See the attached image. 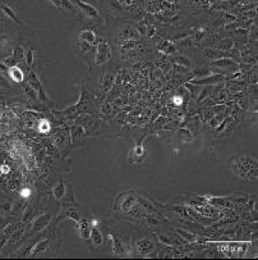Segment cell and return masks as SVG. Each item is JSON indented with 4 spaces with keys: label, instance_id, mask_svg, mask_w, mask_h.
Returning a JSON list of instances; mask_svg holds the SVG:
<instances>
[{
    "label": "cell",
    "instance_id": "6da1fadb",
    "mask_svg": "<svg viewBox=\"0 0 258 260\" xmlns=\"http://www.w3.org/2000/svg\"><path fill=\"white\" fill-rule=\"evenodd\" d=\"M91 230H92V225H91V222L88 219H83V221L79 222V227H78V231H79V234L83 240H88L90 238V234H91Z\"/></svg>",
    "mask_w": 258,
    "mask_h": 260
},
{
    "label": "cell",
    "instance_id": "52a82bcc",
    "mask_svg": "<svg viewBox=\"0 0 258 260\" xmlns=\"http://www.w3.org/2000/svg\"><path fill=\"white\" fill-rule=\"evenodd\" d=\"M65 215L69 216V218H72V219H75V221H79V218H81V214H79L75 209H68L67 213H65Z\"/></svg>",
    "mask_w": 258,
    "mask_h": 260
},
{
    "label": "cell",
    "instance_id": "3957f363",
    "mask_svg": "<svg viewBox=\"0 0 258 260\" xmlns=\"http://www.w3.org/2000/svg\"><path fill=\"white\" fill-rule=\"evenodd\" d=\"M138 251H139L142 255H147L153 250V243L150 242L148 240H141L138 242Z\"/></svg>",
    "mask_w": 258,
    "mask_h": 260
},
{
    "label": "cell",
    "instance_id": "9c48e42d",
    "mask_svg": "<svg viewBox=\"0 0 258 260\" xmlns=\"http://www.w3.org/2000/svg\"><path fill=\"white\" fill-rule=\"evenodd\" d=\"M180 234L184 237V238H187V240H189V241H192L193 240V234H190V233H188V232H185V231H182V230H179L178 231Z\"/></svg>",
    "mask_w": 258,
    "mask_h": 260
},
{
    "label": "cell",
    "instance_id": "7a4b0ae2",
    "mask_svg": "<svg viewBox=\"0 0 258 260\" xmlns=\"http://www.w3.org/2000/svg\"><path fill=\"white\" fill-rule=\"evenodd\" d=\"M90 238H91L92 243H93L95 246H100V245H102V242H104L102 234H101V232H100L99 228H96V225H95V227H92Z\"/></svg>",
    "mask_w": 258,
    "mask_h": 260
},
{
    "label": "cell",
    "instance_id": "8992f818",
    "mask_svg": "<svg viewBox=\"0 0 258 260\" xmlns=\"http://www.w3.org/2000/svg\"><path fill=\"white\" fill-rule=\"evenodd\" d=\"M9 74H10V77L14 80L15 82H19V81H22L23 80V73L21 72V69H18L17 67H14V68H10V71H9Z\"/></svg>",
    "mask_w": 258,
    "mask_h": 260
},
{
    "label": "cell",
    "instance_id": "5b68a950",
    "mask_svg": "<svg viewBox=\"0 0 258 260\" xmlns=\"http://www.w3.org/2000/svg\"><path fill=\"white\" fill-rule=\"evenodd\" d=\"M54 196L56 197L58 200H60L61 197L65 196V186H64V182H59L56 186L54 187Z\"/></svg>",
    "mask_w": 258,
    "mask_h": 260
},
{
    "label": "cell",
    "instance_id": "8fae6325",
    "mask_svg": "<svg viewBox=\"0 0 258 260\" xmlns=\"http://www.w3.org/2000/svg\"><path fill=\"white\" fill-rule=\"evenodd\" d=\"M174 101H175V103H176L178 105H179L180 103H182V99H180V98H175V99H174Z\"/></svg>",
    "mask_w": 258,
    "mask_h": 260
},
{
    "label": "cell",
    "instance_id": "ba28073f",
    "mask_svg": "<svg viewBox=\"0 0 258 260\" xmlns=\"http://www.w3.org/2000/svg\"><path fill=\"white\" fill-rule=\"evenodd\" d=\"M31 188H28V187H24L22 191H21V196L23 197V199H27V197H30L31 196Z\"/></svg>",
    "mask_w": 258,
    "mask_h": 260
},
{
    "label": "cell",
    "instance_id": "30bf717a",
    "mask_svg": "<svg viewBox=\"0 0 258 260\" xmlns=\"http://www.w3.org/2000/svg\"><path fill=\"white\" fill-rule=\"evenodd\" d=\"M1 172L3 173H8L9 172V168H8L7 165H1Z\"/></svg>",
    "mask_w": 258,
    "mask_h": 260
},
{
    "label": "cell",
    "instance_id": "277c9868",
    "mask_svg": "<svg viewBox=\"0 0 258 260\" xmlns=\"http://www.w3.org/2000/svg\"><path fill=\"white\" fill-rule=\"evenodd\" d=\"M49 221H50V214H45V215L38 216V218L35 221V232L42 230V228L49 223Z\"/></svg>",
    "mask_w": 258,
    "mask_h": 260
}]
</instances>
